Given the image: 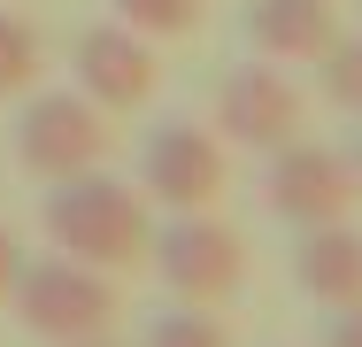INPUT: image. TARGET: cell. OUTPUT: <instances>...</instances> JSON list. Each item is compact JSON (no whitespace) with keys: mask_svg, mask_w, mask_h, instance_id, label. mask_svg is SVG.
Returning <instances> with one entry per match:
<instances>
[{"mask_svg":"<svg viewBox=\"0 0 362 347\" xmlns=\"http://www.w3.org/2000/svg\"><path fill=\"white\" fill-rule=\"evenodd\" d=\"M146 263L162 271V285L177 293V301H231L239 285H247V239L209 216V208H177V216H162V232L146 239Z\"/></svg>","mask_w":362,"mask_h":347,"instance_id":"cell-3","label":"cell"},{"mask_svg":"<svg viewBox=\"0 0 362 347\" xmlns=\"http://www.w3.org/2000/svg\"><path fill=\"white\" fill-rule=\"evenodd\" d=\"M62 347H116V340H108V332H93V340H62Z\"/></svg>","mask_w":362,"mask_h":347,"instance_id":"cell-18","label":"cell"},{"mask_svg":"<svg viewBox=\"0 0 362 347\" xmlns=\"http://www.w3.org/2000/svg\"><path fill=\"white\" fill-rule=\"evenodd\" d=\"M8 309H16V324H23L31 340L62 347V340L108 332V324L124 317V293H116L108 271H93V263H77V255H39V263L23 255V278H16Z\"/></svg>","mask_w":362,"mask_h":347,"instance_id":"cell-2","label":"cell"},{"mask_svg":"<svg viewBox=\"0 0 362 347\" xmlns=\"http://www.w3.org/2000/svg\"><path fill=\"white\" fill-rule=\"evenodd\" d=\"M247 39L262 62H324V47L339 39V8L332 0H247Z\"/></svg>","mask_w":362,"mask_h":347,"instance_id":"cell-10","label":"cell"},{"mask_svg":"<svg viewBox=\"0 0 362 347\" xmlns=\"http://www.w3.org/2000/svg\"><path fill=\"white\" fill-rule=\"evenodd\" d=\"M216 132L231 147H255V154H270V147H286L300 139V85L286 77V62H239L223 69L216 85Z\"/></svg>","mask_w":362,"mask_h":347,"instance_id":"cell-8","label":"cell"},{"mask_svg":"<svg viewBox=\"0 0 362 347\" xmlns=\"http://www.w3.org/2000/svg\"><path fill=\"white\" fill-rule=\"evenodd\" d=\"M139 347H231V332H223L201 301H177L170 317H154V324H146Z\"/></svg>","mask_w":362,"mask_h":347,"instance_id":"cell-13","label":"cell"},{"mask_svg":"<svg viewBox=\"0 0 362 347\" xmlns=\"http://www.w3.org/2000/svg\"><path fill=\"white\" fill-rule=\"evenodd\" d=\"M347 170H355V193H362V139H355V154H347Z\"/></svg>","mask_w":362,"mask_h":347,"instance_id":"cell-17","label":"cell"},{"mask_svg":"<svg viewBox=\"0 0 362 347\" xmlns=\"http://www.w3.org/2000/svg\"><path fill=\"white\" fill-rule=\"evenodd\" d=\"M293 285L316 301V309H347L362 301V232L339 216V224H308L293 232Z\"/></svg>","mask_w":362,"mask_h":347,"instance_id":"cell-9","label":"cell"},{"mask_svg":"<svg viewBox=\"0 0 362 347\" xmlns=\"http://www.w3.org/2000/svg\"><path fill=\"white\" fill-rule=\"evenodd\" d=\"M39 69H47V47H39V31H31L16 8H0V101L31 93V85H39Z\"/></svg>","mask_w":362,"mask_h":347,"instance_id":"cell-11","label":"cell"},{"mask_svg":"<svg viewBox=\"0 0 362 347\" xmlns=\"http://www.w3.org/2000/svg\"><path fill=\"white\" fill-rule=\"evenodd\" d=\"M316 69H324V101H332L339 116L362 124V39H332Z\"/></svg>","mask_w":362,"mask_h":347,"instance_id":"cell-14","label":"cell"},{"mask_svg":"<svg viewBox=\"0 0 362 347\" xmlns=\"http://www.w3.org/2000/svg\"><path fill=\"white\" fill-rule=\"evenodd\" d=\"M324 347H362V301L332 309V324H324Z\"/></svg>","mask_w":362,"mask_h":347,"instance_id":"cell-15","label":"cell"},{"mask_svg":"<svg viewBox=\"0 0 362 347\" xmlns=\"http://www.w3.org/2000/svg\"><path fill=\"white\" fill-rule=\"evenodd\" d=\"M108 108H93L85 93H39V101H23V116H16V162H23V178H39V186H62L77 170H100L108 162Z\"/></svg>","mask_w":362,"mask_h":347,"instance_id":"cell-4","label":"cell"},{"mask_svg":"<svg viewBox=\"0 0 362 347\" xmlns=\"http://www.w3.org/2000/svg\"><path fill=\"white\" fill-rule=\"evenodd\" d=\"M70 77L77 93L93 101V108H108V116H124V108H146L154 101V85H162V62H154V39L132 31V23H85L70 47Z\"/></svg>","mask_w":362,"mask_h":347,"instance_id":"cell-7","label":"cell"},{"mask_svg":"<svg viewBox=\"0 0 362 347\" xmlns=\"http://www.w3.org/2000/svg\"><path fill=\"white\" fill-rule=\"evenodd\" d=\"M262 201H270V216H278V224L308 232V224H339L362 193H355V170H347V154H339V147L286 139V147H270Z\"/></svg>","mask_w":362,"mask_h":347,"instance_id":"cell-5","label":"cell"},{"mask_svg":"<svg viewBox=\"0 0 362 347\" xmlns=\"http://www.w3.org/2000/svg\"><path fill=\"white\" fill-rule=\"evenodd\" d=\"M39 224H47L54 255H77V263H93V271H139L146 239H154L146 193L124 186V178H108V162L62 178V186L47 193V208H39Z\"/></svg>","mask_w":362,"mask_h":347,"instance_id":"cell-1","label":"cell"},{"mask_svg":"<svg viewBox=\"0 0 362 347\" xmlns=\"http://www.w3.org/2000/svg\"><path fill=\"white\" fill-rule=\"evenodd\" d=\"M16 278H23V247H16V232L0 224V301L16 293Z\"/></svg>","mask_w":362,"mask_h":347,"instance_id":"cell-16","label":"cell"},{"mask_svg":"<svg viewBox=\"0 0 362 347\" xmlns=\"http://www.w3.org/2000/svg\"><path fill=\"white\" fill-rule=\"evenodd\" d=\"M201 8L209 0H108V16L132 23V31H146V39H185L201 23Z\"/></svg>","mask_w":362,"mask_h":347,"instance_id":"cell-12","label":"cell"},{"mask_svg":"<svg viewBox=\"0 0 362 347\" xmlns=\"http://www.w3.org/2000/svg\"><path fill=\"white\" fill-rule=\"evenodd\" d=\"M139 193L146 208L177 216V208H209L223 193V147L216 132H201L193 116H162L139 147Z\"/></svg>","mask_w":362,"mask_h":347,"instance_id":"cell-6","label":"cell"}]
</instances>
